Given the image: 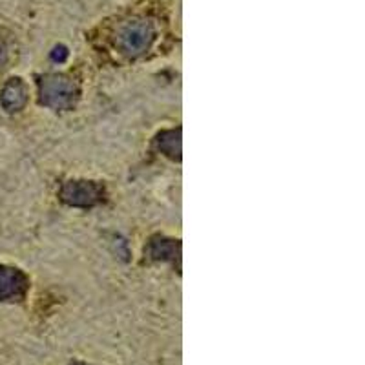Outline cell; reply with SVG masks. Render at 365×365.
<instances>
[{"label":"cell","instance_id":"7a4b0ae2","mask_svg":"<svg viewBox=\"0 0 365 365\" xmlns=\"http://www.w3.org/2000/svg\"><path fill=\"white\" fill-rule=\"evenodd\" d=\"M75 86L66 79H46L42 83V103L55 106V108H63L70 106L73 103Z\"/></svg>","mask_w":365,"mask_h":365},{"label":"cell","instance_id":"3957f363","mask_svg":"<svg viewBox=\"0 0 365 365\" xmlns=\"http://www.w3.org/2000/svg\"><path fill=\"white\" fill-rule=\"evenodd\" d=\"M26 278L21 270L0 265V302L17 299L24 294Z\"/></svg>","mask_w":365,"mask_h":365},{"label":"cell","instance_id":"5b68a950","mask_svg":"<svg viewBox=\"0 0 365 365\" xmlns=\"http://www.w3.org/2000/svg\"><path fill=\"white\" fill-rule=\"evenodd\" d=\"M0 103L8 112H17L26 103V88L21 79H11L0 93Z\"/></svg>","mask_w":365,"mask_h":365},{"label":"cell","instance_id":"277c9868","mask_svg":"<svg viewBox=\"0 0 365 365\" xmlns=\"http://www.w3.org/2000/svg\"><path fill=\"white\" fill-rule=\"evenodd\" d=\"M64 200L71 205H93L99 201L101 188L91 182H70L63 192Z\"/></svg>","mask_w":365,"mask_h":365},{"label":"cell","instance_id":"6da1fadb","mask_svg":"<svg viewBox=\"0 0 365 365\" xmlns=\"http://www.w3.org/2000/svg\"><path fill=\"white\" fill-rule=\"evenodd\" d=\"M152 41H154V29L148 22H132L120 31L119 37L120 48L130 53H139L146 50Z\"/></svg>","mask_w":365,"mask_h":365}]
</instances>
